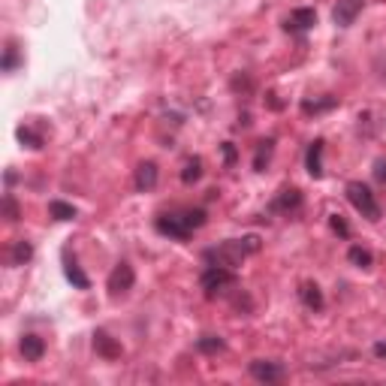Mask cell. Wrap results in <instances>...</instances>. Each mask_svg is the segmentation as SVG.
Segmentation results:
<instances>
[{"label": "cell", "mask_w": 386, "mask_h": 386, "mask_svg": "<svg viewBox=\"0 0 386 386\" xmlns=\"http://www.w3.org/2000/svg\"><path fill=\"white\" fill-rule=\"evenodd\" d=\"M272 151H275V139H262L257 145V154H253V169L257 172L266 169V164L272 160Z\"/></svg>", "instance_id": "ffe728a7"}, {"label": "cell", "mask_w": 386, "mask_h": 386, "mask_svg": "<svg viewBox=\"0 0 386 386\" xmlns=\"http://www.w3.org/2000/svg\"><path fill=\"white\" fill-rule=\"evenodd\" d=\"M338 106V97H326V100H302V112L305 115H320L326 109H335Z\"/></svg>", "instance_id": "7402d4cb"}, {"label": "cell", "mask_w": 386, "mask_h": 386, "mask_svg": "<svg viewBox=\"0 0 386 386\" xmlns=\"http://www.w3.org/2000/svg\"><path fill=\"white\" fill-rule=\"evenodd\" d=\"M199 287H202V293H206L208 299H215V296H223V293L236 290L239 278H236V272H232V269L208 266L206 272H202V278H199Z\"/></svg>", "instance_id": "7a4b0ae2"}, {"label": "cell", "mask_w": 386, "mask_h": 386, "mask_svg": "<svg viewBox=\"0 0 386 386\" xmlns=\"http://www.w3.org/2000/svg\"><path fill=\"white\" fill-rule=\"evenodd\" d=\"M314 25H317V13H314L311 6H302V9H293L284 27L293 30V34H305V30H311Z\"/></svg>", "instance_id": "9c48e42d"}, {"label": "cell", "mask_w": 386, "mask_h": 386, "mask_svg": "<svg viewBox=\"0 0 386 386\" xmlns=\"http://www.w3.org/2000/svg\"><path fill=\"white\" fill-rule=\"evenodd\" d=\"M181 218L187 220V227H190V229H199V227H206V220H208V211H206V208H187Z\"/></svg>", "instance_id": "d4e9b609"}, {"label": "cell", "mask_w": 386, "mask_h": 386, "mask_svg": "<svg viewBox=\"0 0 386 386\" xmlns=\"http://www.w3.org/2000/svg\"><path fill=\"white\" fill-rule=\"evenodd\" d=\"M299 299H302V305L308 311H323V305H326V299H323V290L314 281H305L302 284V287H299Z\"/></svg>", "instance_id": "4fadbf2b"}, {"label": "cell", "mask_w": 386, "mask_h": 386, "mask_svg": "<svg viewBox=\"0 0 386 386\" xmlns=\"http://www.w3.org/2000/svg\"><path fill=\"white\" fill-rule=\"evenodd\" d=\"M302 190H296V187H284L278 197H275V202H272V211H281V215H296V211L302 208Z\"/></svg>", "instance_id": "ba28073f"}, {"label": "cell", "mask_w": 386, "mask_h": 386, "mask_svg": "<svg viewBox=\"0 0 386 386\" xmlns=\"http://www.w3.org/2000/svg\"><path fill=\"white\" fill-rule=\"evenodd\" d=\"M199 178H202V157H187L185 166H181V181L190 187V185H197Z\"/></svg>", "instance_id": "ac0fdd59"}, {"label": "cell", "mask_w": 386, "mask_h": 386, "mask_svg": "<svg viewBox=\"0 0 386 386\" xmlns=\"http://www.w3.org/2000/svg\"><path fill=\"white\" fill-rule=\"evenodd\" d=\"M374 357L386 359V344H383V341H380V344H374Z\"/></svg>", "instance_id": "f546056e"}, {"label": "cell", "mask_w": 386, "mask_h": 386, "mask_svg": "<svg viewBox=\"0 0 386 386\" xmlns=\"http://www.w3.org/2000/svg\"><path fill=\"white\" fill-rule=\"evenodd\" d=\"M48 215H52L55 220H76V208L64 199H52L48 202Z\"/></svg>", "instance_id": "603a6c76"}, {"label": "cell", "mask_w": 386, "mask_h": 386, "mask_svg": "<svg viewBox=\"0 0 386 386\" xmlns=\"http://www.w3.org/2000/svg\"><path fill=\"white\" fill-rule=\"evenodd\" d=\"M347 260H350L357 269H365V272H368V269L374 266V257H371V251H368V248H362V245H353V248L347 251Z\"/></svg>", "instance_id": "d6986e66"}, {"label": "cell", "mask_w": 386, "mask_h": 386, "mask_svg": "<svg viewBox=\"0 0 386 386\" xmlns=\"http://www.w3.org/2000/svg\"><path fill=\"white\" fill-rule=\"evenodd\" d=\"M15 136H18V142H22V145H27L30 151H39V148L46 145L43 133H36V130L30 127V124H22V127H18V130H15Z\"/></svg>", "instance_id": "e0dca14e"}, {"label": "cell", "mask_w": 386, "mask_h": 386, "mask_svg": "<svg viewBox=\"0 0 386 386\" xmlns=\"http://www.w3.org/2000/svg\"><path fill=\"white\" fill-rule=\"evenodd\" d=\"M323 151H326V142L314 139L308 145V154H305V169H308L311 178H323Z\"/></svg>", "instance_id": "8fae6325"}, {"label": "cell", "mask_w": 386, "mask_h": 386, "mask_svg": "<svg viewBox=\"0 0 386 386\" xmlns=\"http://www.w3.org/2000/svg\"><path fill=\"white\" fill-rule=\"evenodd\" d=\"M154 229L160 232V236L175 239V241H187V239L193 236V229L187 227V220L181 218V215H157Z\"/></svg>", "instance_id": "5b68a950"}, {"label": "cell", "mask_w": 386, "mask_h": 386, "mask_svg": "<svg viewBox=\"0 0 386 386\" xmlns=\"http://www.w3.org/2000/svg\"><path fill=\"white\" fill-rule=\"evenodd\" d=\"M30 260H34V245H30L27 239H18L13 251H9V262H13V266H25Z\"/></svg>", "instance_id": "2e32d148"}, {"label": "cell", "mask_w": 386, "mask_h": 386, "mask_svg": "<svg viewBox=\"0 0 386 386\" xmlns=\"http://www.w3.org/2000/svg\"><path fill=\"white\" fill-rule=\"evenodd\" d=\"M133 284H136V272H133V266H130V262H118V266L112 269L109 281H106L109 296H112V299L124 296V293L133 290Z\"/></svg>", "instance_id": "277c9868"}, {"label": "cell", "mask_w": 386, "mask_h": 386, "mask_svg": "<svg viewBox=\"0 0 386 386\" xmlns=\"http://www.w3.org/2000/svg\"><path fill=\"white\" fill-rule=\"evenodd\" d=\"M347 199H350V206L357 208L365 220H371V223L380 220V215H383V211H380V202H378V197L371 193L368 185H362V181H350V185H347Z\"/></svg>", "instance_id": "3957f363"}, {"label": "cell", "mask_w": 386, "mask_h": 386, "mask_svg": "<svg viewBox=\"0 0 386 386\" xmlns=\"http://www.w3.org/2000/svg\"><path fill=\"white\" fill-rule=\"evenodd\" d=\"M220 148H223V164H227V166L236 164V157H239V154H236V145H232V142H223Z\"/></svg>", "instance_id": "83f0119b"}, {"label": "cell", "mask_w": 386, "mask_h": 386, "mask_svg": "<svg viewBox=\"0 0 386 386\" xmlns=\"http://www.w3.org/2000/svg\"><path fill=\"white\" fill-rule=\"evenodd\" d=\"M251 378L260 380V383H281L287 378V368L281 362H272V359H253L251 362Z\"/></svg>", "instance_id": "8992f818"}, {"label": "cell", "mask_w": 386, "mask_h": 386, "mask_svg": "<svg viewBox=\"0 0 386 386\" xmlns=\"http://www.w3.org/2000/svg\"><path fill=\"white\" fill-rule=\"evenodd\" d=\"M64 275H67V281L73 284L76 290H88V287H91V278L85 275L82 269H79V262L69 260V257H64Z\"/></svg>", "instance_id": "9a60e30c"}, {"label": "cell", "mask_w": 386, "mask_h": 386, "mask_svg": "<svg viewBox=\"0 0 386 386\" xmlns=\"http://www.w3.org/2000/svg\"><path fill=\"white\" fill-rule=\"evenodd\" d=\"M329 227L335 236H341V239H350V227H347V220H344L341 215H329Z\"/></svg>", "instance_id": "484cf974"}, {"label": "cell", "mask_w": 386, "mask_h": 386, "mask_svg": "<svg viewBox=\"0 0 386 386\" xmlns=\"http://www.w3.org/2000/svg\"><path fill=\"white\" fill-rule=\"evenodd\" d=\"M18 64H22V52H18L15 39H9L6 48H4V73H15Z\"/></svg>", "instance_id": "44dd1931"}, {"label": "cell", "mask_w": 386, "mask_h": 386, "mask_svg": "<svg viewBox=\"0 0 386 386\" xmlns=\"http://www.w3.org/2000/svg\"><path fill=\"white\" fill-rule=\"evenodd\" d=\"M4 215H6V220H18V206H15L13 193H6L4 197Z\"/></svg>", "instance_id": "4316f807"}, {"label": "cell", "mask_w": 386, "mask_h": 386, "mask_svg": "<svg viewBox=\"0 0 386 386\" xmlns=\"http://www.w3.org/2000/svg\"><path fill=\"white\" fill-rule=\"evenodd\" d=\"M260 251V236H245V239H229L218 248H208L206 251V262L208 266H223V269H232L236 272L241 262H245L251 253Z\"/></svg>", "instance_id": "6da1fadb"}, {"label": "cell", "mask_w": 386, "mask_h": 386, "mask_svg": "<svg viewBox=\"0 0 386 386\" xmlns=\"http://www.w3.org/2000/svg\"><path fill=\"white\" fill-rule=\"evenodd\" d=\"M94 350H97L103 359H121V353H124V347H121V344L112 338L106 329H97V332H94Z\"/></svg>", "instance_id": "30bf717a"}, {"label": "cell", "mask_w": 386, "mask_h": 386, "mask_svg": "<svg viewBox=\"0 0 386 386\" xmlns=\"http://www.w3.org/2000/svg\"><path fill=\"white\" fill-rule=\"evenodd\" d=\"M223 347H227V344H223V338H218V335H202V338L197 341V350L199 353H220Z\"/></svg>", "instance_id": "cb8c5ba5"}, {"label": "cell", "mask_w": 386, "mask_h": 386, "mask_svg": "<svg viewBox=\"0 0 386 386\" xmlns=\"http://www.w3.org/2000/svg\"><path fill=\"white\" fill-rule=\"evenodd\" d=\"M157 175H160V169H157L154 160H145V164H139V166H136V190H142V193L154 190V187H157Z\"/></svg>", "instance_id": "7c38bea8"}, {"label": "cell", "mask_w": 386, "mask_h": 386, "mask_svg": "<svg viewBox=\"0 0 386 386\" xmlns=\"http://www.w3.org/2000/svg\"><path fill=\"white\" fill-rule=\"evenodd\" d=\"M362 6H365V0H338V4H335V9H332L335 25H338V27H350V25L359 18Z\"/></svg>", "instance_id": "52a82bcc"}, {"label": "cell", "mask_w": 386, "mask_h": 386, "mask_svg": "<svg viewBox=\"0 0 386 386\" xmlns=\"http://www.w3.org/2000/svg\"><path fill=\"white\" fill-rule=\"evenodd\" d=\"M374 178H378V185L386 187V160H383V157L374 160Z\"/></svg>", "instance_id": "f1b7e54d"}, {"label": "cell", "mask_w": 386, "mask_h": 386, "mask_svg": "<svg viewBox=\"0 0 386 386\" xmlns=\"http://www.w3.org/2000/svg\"><path fill=\"white\" fill-rule=\"evenodd\" d=\"M22 357L27 359V362H39L46 357V341L39 338V335H22Z\"/></svg>", "instance_id": "5bb4252c"}]
</instances>
